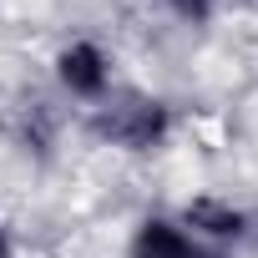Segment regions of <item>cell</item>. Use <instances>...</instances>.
Segmentation results:
<instances>
[{
    "instance_id": "obj_1",
    "label": "cell",
    "mask_w": 258,
    "mask_h": 258,
    "mask_svg": "<svg viewBox=\"0 0 258 258\" xmlns=\"http://www.w3.org/2000/svg\"><path fill=\"white\" fill-rule=\"evenodd\" d=\"M91 137L121 157H157L177 137V111L157 91H111L101 106H91Z\"/></svg>"
},
{
    "instance_id": "obj_2",
    "label": "cell",
    "mask_w": 258,
    "mask_h": 258,
    "mask_svg": "<svg viewBox=\"0 0 258 258\" xmlns=\"http://www.w3.org/2000/svg\"><path fill=\"white\" fill-rule=\"evenodd\" d=\"M51 81L66 101H81V106H101L111 91H116V56L96 41V36H71L56 46L51 56Z\"/></svg>"
},
{
    "instance_id": "obj_3",
    "label": "cell",
    "mask_w": 258,
    "mask_h": 258,
    "mask_svg": "<svg viewBox=\"0 0 258 258\" xmlns=\"http://www.w3.org/2000/svg\"><path fill=\"white\" fill-rule=\"evenodd\" d=\"M177 223L198 238V243H213V248H243L248 238H253V213L243 208V203H233V198H223V192H198V198H187L182 208H177Z\"/></svg>"
},
{
    "instance_id": "obj_4",
    "label": "cell",
    "mask_w": 258,
    "mask_h": 258,
    "mask_svg": "<svg viewBox=\"0 0 258 258\" xmlns=\"http://www.w3.org/2000/svg\"><path fill=\"white\" fill-rule=\"evenodd\" d=\"M187 253H192V233L177 223V213H147L126 238V258H187Z\"/></svg>"
},
{
    "instance_id": "obj_5",
    "label": "cell",
    "mask_w": 258,
    "mask_h": 258,
    "mask_svg": "<svg viewBox=\"0 0 258 258\" xmlns=\"http://www.w3.org/2000/svg\"><path fill=\"white\" fill-rule=\"evenodd\" d=\"M157 6H162V16H172L177 26L203 31V26H213V21H218L223 0H157Z\"/></svg>"
},
{
    "instance_id": "obj_6",
    "label": "cell",
    "mask_w": 258,
    "mask_h": 258,
    "mask_svg": "<svg viewBox=\"0 0 258 258\" xmlns=\"http://www.w3.org/2000/svg\"><path fill=\"white\" fill-rule=\"evenodd\" d=\"M21 253V243H16V228L6 223V218H0V258H16Z\"/></svg>"
},
{
    "instance_id": "obj_7",
    "label": "cell",
    "mask_w": 258,
    "mask_h": 258,
    "mask_svg": "<svg viewBox=\"0 0 258 258\" xmlns=\"http://www.w3.org/2000/svg\"><path fill=\"white\" fill-rule=\"evenodd\" d=\"M187 258H238V253H233V248H213V243H198V238H192V253H187Z\"/></svg>"
},
{
    "instance_id": "obj_8",
    "label": "cell",
    "mask_w": 258,
    "mask_h": 258,
    "mask_svg": "<svg viewBox=\"0 0 258 258\" xmlns=\"http://www.w3.org/2000/svg\"><path fill=\"white\" fill-rule=\"evenodd\" d=\"M223 6H233V11H253L258 0H223Z\"/></svg>"
}]
</instances>
